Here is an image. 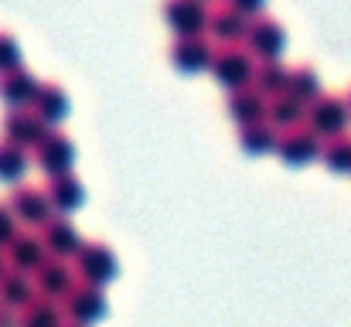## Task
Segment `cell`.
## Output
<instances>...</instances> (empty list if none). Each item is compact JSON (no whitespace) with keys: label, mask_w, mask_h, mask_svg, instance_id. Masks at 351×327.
I'll return each instance as SVG.
<instances>
[{"label":"cell","mask_w":351,"mask_h":327,"mask_svg":"<svg viewBox=\"0 0 351 327\" xmlns=\"http://www.w3.org/2000/svg\"><path fill=\"white\" fill-rule=\"evenodd\" d=\"M287 93L311 109L321 99V79H317V72H314V69H290V86H287Z\"/></svg>","instance_id":"484cf974"},{"label":"cell","mask_w":351,"mask_h":327,"mask_svg":"<svg viewBox=\"0 0 351 327\" xmlns=\"http://www.w3.org/2000/svg\"><path fill=\"white\" fill-rule=\"evenodd\" d=\"M245 51L256 58V62H280L283 48H287V31L280 21H269V17H256L249 24V34H245Z\"/></svg>","instance_id":"5b68a950"},{"label":"cell","mask_w":351,"mask_h":327,"mask_svg":"<svg viewBox=\"0 0 351 327\" xmlns=\"http://www.w3.org/2000/svg\"><path fill=\"white\" fill-rule=\"evenodd\" d=\"M21 62H24V55H21V45L14 41V34H0V75L17 72Z\"/></svg>","instance_id":"83f0119b"},{"label":"cell","mask_w":351,"mask_h":327,"mask_svg":"<svg viewBox=\"0 0 351 327\" xmlns=\"http://www.w3.org/2000/svg\"><path fill=\"white\" fill-rule=\"evenodd\" d=\"M324 164L331 167V171H338V174H351V136H335V140H328V147H324Z\"/></svg>","instance_id":"4316f807"},{"label":"cell","mask_w":351,"mask_h":327,"mask_svg":"<svg viewBox=\"0 0 351 327\" xmlns=\"http://www.w3.org/2000/svg\"><path fill=\"white\" fill-rule=\"evenodd\" d=\"M65 327H79V324H65Z\"/></svg>","instance_id":"836d02e7"},{"label":"cell","mask_w":351,"mask_h":327,"mask_svg":"<svg viewBox=\"0 0 351 327\" xmlns=\"http://www.w3.org/2000/svg\"><path fill=\"white\" fill-rule=\"evenodd\" d=\"M351 119V109L345 99H335V96H321L314 106L307 109V126L321 136V140H335V136H345Z\"/></svg>","instance_id":"52a82bcc"},{"label":"cell","mask_w":351,"mask_h":327,"mask_svg":"<svg viewBox=\"0 0 351 327\" xmlns=\"http://www.w3.org/2000/svg\"><path fill=\"white\" fill-rule=\"evenodd\" d=\"M62 307H65L69 324H79V327L99 324V321L106 317V311H110L106 293H103L99 287H89V283H79V287L62 300Z\"/></svg>","instance_id":"277c9868"},{"label":"cell","mask_w":351,"mask_h":327,"mask_svg":"<svg viewBox=\"0 0 351 327\" xmlns=\"http://www.w3.org/2000/svg\"><path fill=\"white\" fill-rule=\"evenodd\" d=\"M48 198L55 215H72L86 205V184L75 174H62V178H48Z\"/></svg>","instance_id":"e0dca14e"},{"label":"cell","mask_w":351,"mask_h":327,"mask_svg":"<svg viewBox=\"0 0 351 327\" xmlns=\"http://www.w3.org/2000/svg\"><path fill=\"white\" fill-rule=\"evenodd\" d=\"M34 283H38V297L45 300H65L75 287H79V276H75V266H69V259H48L38 273H34Z\"/></svg>","instance_id":"8fae6325"},{"label":"cell","mask_w":351,"mask_h":327,"mask_svg":"<svg viewBox=\"0 0 351 327\" xmlns=\"http://www.w3.org/2000/svg\"><path fill=\"white\" fill-rule=\"evenodd\" d=\"M3 252H7L10 269H17V273H31V276L51 259L45 239H41V235H31V232H17V239H14Z\"/></svg>","instance_id":"7c38bea8"},{"label":"cell","mask_w":351,"mask_h":327,"mask_svg":"<svg viewBox=\"0 0 351 327\" xmlns=\"http://www.w3.org/2000/svg\"><path fill=\"white\" fill-rule=\"evenodd\" d=\"M348 109H351V99H348Z\"/></svg>","instance_id":"e575fe53"},{"label":"cell","mask_w":351,"mask_h":327,"mask_svg":"<svg viewBox=\"0 0 351 327\" xmlns=\"http://www.w3.org/2000/svg\"><path fill=\"white\" fill-rule=\"evenodd\" d=\"M48 133H51V126L34 109H7V116H3V140H10L24 150H34Z\"/></svg>","instance_id":"9c48e42d"},{"label":"cell","mask_w":351,"mask_h":327,"mask_svg":"<svg viewBox=\"0 0 351 327\" xmlns=\"http://www.w3.org/2000/svg\"><path fill=\"white\" fill-rule=\"evenodd\" d=\"M202 3H219V0H202Z\"/></svg>","instance_id":"d6a6232c"},{"label":"cell","mask_w":351,"mask_h":327,"mask_svg":"<svg viewBox=\"0 0 351 327\" xmlns=\"http://www.w3.org/2000/svg\"><path fill=\"white\" fill-rule=\"evenodd\" d=\"M17 225H21V221L14 218L10 205H3V202H0V249H7V245L17 239V232H21Z\"/></svg>","instance_id":"f1b7e54d"},{"label":"cell","mask_w":351,"mask_h":327,"mask_svg":"<svg viewBox=\"0 0 351 327\" xmlns=\"http://www.w3.org/2000/svg\"><path fill=\"white\" fill-rule=\"evenodd\" d=\"M41 239H45V245H48V252H51L55 259H75L79 249L86 245L82 235H79V228H75V221L69 215L51 218V221L41 228Z\"/></svg>","instance_id":"5bb4252c"},{"label":"cell","mask_w":351,"mask_h":327,"mask_svg":"<svg viewBox=\"0 0 351 327\" xmlns=\"http://www.w3.org/2000/svg\"><path fill=\"white\" fill-rule=\"evenodd\" d=\"M69 317H65V307L58 300H45L38 297L27 311H21V327H65Z\"/></svg>","instance_id":"603a6c76"},{"label":"cell","mask_w":351,"mask_h":327,"mask_svg":"<svg viewBox=\"0 0 351 327\" xmlns=\"http://www.w3.org/2000/svg\"><path fill=\"white\" fill-rule=\"evenodd\" d=\"M0 327H21V314L10 307H0Z\"/></svg>","instance_id":"4dcf8cb0"},{"label":"cell","mask_w":351,"mask_h":327,"mask_svg":"<svg viewBox=\"0 0 351 327\" xmlns=\"http://www.w3.org/2000/svg\"><path fill=\"white\" fill-rule=\"evenodd\" d=\"M266 109H269V99L266 96H259L252 86L249 89H239V93H229V119H232L235 126L242 130V126H252V123H263L266 119Z\"/></svg>","instance_id":"ac0fdd59"},{"label":"cell","mask_w":351,"mask_h":327,"mask_svg":"<svg viewBox=\"0 0 351 327\" xmlns=\"http://www.w3.org/2000/svg\"><path fill=\"white\" fill-rule=\"evenodd\" d=\"M34 157H38V167H41L48 178H62V174H72L79 150H75V143H72L65 133L51 130V133L34 147Z\"/></svg>","instance_id":"8992f818"},{"label":"cell","mask_w":351,"mask_h":327,"mask_svg":"<svg viewBox=\"0 0 351 327\" xmlns=\"http://www.w3.org/2000/svg\"><path fill=\"white\" fill-rule=\"evenodd\" d=\"M31 109H34L48 126H58V123L69 116V96H65V89H58V86H41V93H38V99H34Z\"/></svg>","instance_id":"cb8c5ba5"},{"label":"cell","mask_w":351,"mask_h":327,"mask_svg":"<svg viewBox=\"0 0 351 327\" xmlns=\"http://www.w3.org/2000/svg\"><path fill=\"white\" fill-rule=\"evenodd\" d=\"M41 86L45 82H38L24 69L7 72V75H0V103L7 109H31L34 99H38V93H41Z\"/></svg>","instance_id":"9a60e30c"},{"label":"cell","mask_w":351,"mask_h":327,"mask_svg":"<svg viewBox=\"0 0 351 327\" xmlns=\"http://www.w3.org/2000/svg\"><path fill=\"white\" fill-rule=\"evenodd\" d=\"M117 273H119V263L106 242H86L79 249V256H75V276H79V283H89V287H99L103 290L106 283L117 280Z\"/></svg>","instance_id":"7a4b0ae2"},{"label":"cell","mask_w":351,"mask_h":327,"mask_svg":"<svg viewBox=\"0 0 351 327\" xmlns=\"http://www.w3.org/2000/svg\"><path fill=\"white\" fill-rule=\"evenodd\" d=\"M249 17L245 14H239L235 7H219L215 14H212V21H208V34L215 38V41H222V45H242L245 41V34H249Z\"/></svg>","instance_id":"d6986e66"},{"label":"cell","mask_w":351,"mask_h":327,"mask_svg":"<svg viewBox=\"0 0 351 327\" xmlns=\"http://www.w3.org/2000/svg\"><path fill=\"white\" fill-rule=\"evenodd\" d=\"M229 7H235L239 14H245L249 21H256V17H263V10H266V0H229Z\"/></svg>","instance_id":"f546056e"},{"label":"cell","mask_w":351,"mask_h":327,"mask_svg":"<svg viewBox=\"0 0 351 327\" xmlns=\"http://www.w3.org/2000/svg\"><path fill=\"white\" fill-rule=\"evenodd\" d=\"M215 51L205 38H178L171 48V65L184 75H198V72H212Z\"/></svg>","instance_id":"4fadbf2b"},{"label":"cell","mask_w":351,"mask_h":327,"mask_svg":"<svg viewBox=\"0 0 351 327\" xmlns=\"http://www.w3.org/2000/svg\"><path fill=\"white\" fill-rule=\"evenodd\" d=\"M212 75H215V82H219L222 89H229V93L249 89L252 79H256V58H252L245 48H239V45H226V48L215 55V62H212Z\"/></svg>","instance_id":"6da1fadb"},{"label":"cell","mask_w":351,"mask_h":327,"mask_svg":"<svg viewBox=\"0 0 351 327\" xmlns=\"http://www.w3.org/2000/svg\"><path fill=\"white\" fill-rule=\"evenodd\" d=\"M276 154H280V160L283 164H290V167H304V164H311V160H317L321 154H324V140L307 126V130H287V133H280V147H276Z\"/></svg>","instance_id":"30bf717a"},{"label":"cell","mask_w":351,"mask_h":327,"mask_svg":"<svg viewBox=\"0 0 351 327\" xmlns=\"http://www.w3.org/2000/svg\"><path fill=\"white\" fill-rule=\"evenodd\" d=\"M304 119H307V106H304L300 99H293L290 93H283V96L269 99V109H266V123H269V126H276L280 133H287V130H297Z\"/></svg>","instance_id":"44dd1931"},{"label":"cell","mask_w":351,"mask_h":327,"mask_svg":"<svg viewBox=\"0 0 351 327\" xmlns=\"http://www.w3.org/2000/svg\"><path fill=\"white\" fill-rule=\"evenodd\" d=\"M7 269H10V263H7V252H3V249H0V280H3V276H7Z\"/></svg>","instance_id":"1f68e13d"},{"label":"cell","mask_w":351,"mask_h":327,"mask_svg":"<svg viewBox=\"0 0 351 327\" xmlns=\"http://www.w3.org/2000/svg\"><path fill=\"white\" fill-rule=\"evenodd\" d=\"M31 167V157L24 147L10 143V140H0V181L3 184H17Z\"/></svg>","instance_id":"d4e9b609"},{"label":"cell","mask_w":351,"mask_h":327,"mask_svg":"<svg viewBox=\"0 0 351 327\" xmlns=\"http://www.w3.org/2000/svg\"><path fill=\"white\" fill-rule=\"evenodd\" d=\"M160 14L174 38H202L212 21L208 3H202V0H164Z\"/></svg>","instance_id":"3957f363"},{"label":"cell","mask_w":351,"mask_h":327,"mask_svg":"<svg viewBox=\"0 0 351 327\" xmlns=\"http://www.w3.org/2000/svg\"><path fill=\"white\" fill-rule=\"evenodd\" d=\"M290 86V69H283L280 62H259L256 65V79H252V89L266 99H276L283 96Z\"/></svg>","instance_id":"7402d4cb"},{"label":"cell","mask_w":351,"mask_h":327,"mask_svg":"<svg viewBox=\"0 0 351 327\" xmlns=\"http://www.w3.org/2000/svg\"><path fill=\"white\" fill-rule=\"evenodd\" d=\"M7 205H10L14 218H17L21 225H27V228H45V225L55 218L48 188H17Z\"/></svg>","instance_id":"ba28073f"},{"label":"cell","mask_w":351,"mask_h":327,"mask_svg":"<svg viewBox=\"0 0 351 327\" xmlns=\"http://www.w3.org/2000/svg\"><path fill=\"white\" fill-rule=\"evenodd\" d=\"M239 147H242V154H249V157L276 154V147H280V130L269 126L266 119H263V123H252V126H242V130H239Z\"/></svg>","instance_id":"ffe728a7"},{"label":"cell","mask_w":351,"mask_h":327,"mask_svg":"<svg viewBox=\"0 0 351 327\" xmlns=\"http://www.w3.org/2000/svg\"><path fill=\"white\" fill-rule=\"evenodd\" d=\"M38 300V283L31 273H17V269H7V276L0 280V307H10V311H27L31 304Z\"/></svg>","instance_id":"2e32d148"}]
</instances>
